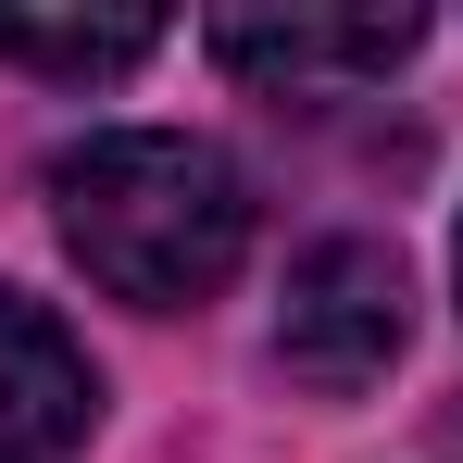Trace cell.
<instances>
[{
	"instance_id": "obj_4",
	"label": "cell",
	"mask_w": 463,
	"mask_h": 463,
	"mask_svg": "<svg viewBox=\"0 0 463 463\" xmlns=\"http://www.w3.org/2000/svg\"><path fill=\"white\" fill-rule=\"evenodd\" d=\"M100 426V376L88 351L51 326V301L0 288V463H63Z\"/></svg>"
},
{
	"instance_id": "obj_5",
	"label": "cell",
	"mask_w": 463,
	"mask_h": 463,
	"mask_svg": "<svg viewBox=\"0 0 463 463\" xmlns=\"http://www.w3.org/2000/svg\"><path fill=\"white\" fill-rule=\"evenodd\" d=\"M138 51H163V13H0V63L38 76H126Z\"/></svg>"
},
{
	"instance_id": "obj_1",
	"label": "cell",
	"mask_w": 463,
	"mask_h": 463,
	"mask_svg": "<svg viewBox=\"0 0 463 463\" xmlns=\"http://www.w3.org/2000/svg\"><path fill=\"white\" fill-rule=\"evenodd\" d=\"M51 226L76 250L88 288L138 313H188L213 301L250 250V188L213 138H175V126H100L51 163Z\"/></svg>"
},
{
	"instance_id": "obj_2",
	"label": "cell",
	"mask_w": 463,
	"mask_h": 463,
	"mask_svg": "<svg viewBox=\"0 0 463 463\" xmlns=\"http://www.w3.org/2000/svg\"><path fill=\"white\" fill-rule=\"evenodd\" d=\"M401 326H413V301H401V250H376V238H313L301 263H288V301H276V364L301 388H376L388 364H401Z\"/></svg>"
},
{
	"instance_id": "obj_3",
	"label": "cell",
	"mask_w": 463,
	"mask_h": 463,
	"mask_svg": "<svg viewBox=\"0 0 463 463\" xmlns=\"http://www.w3.org/2000/svg\"><path fill=\"white\" fill-rule=\"evenodd\" d=\"M426 38V13H213V63H238L250 88H364Z\"/></svg>"
}]
</instances>
